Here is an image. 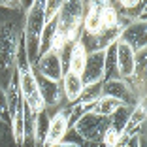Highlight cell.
Instances as JSON below:
<instances>
[{"instance_id":"ac0fdd59","label":"cell","mask_w":147,"mask_h":147,"mask_svg":"<svg viewBox=\"0 0 147 147\" xmlns=\"http://www.w3.org/2000/svg\"><path fill=\"white\" fill-rule=\"evenodd\" d=\"M100 25H102V30H111L115 26H126L121 23L119 19V13H117L113 2H100Z\"/></svg>"},{"instance_id":"8992f818","label":"cell","mask_w":147,"mask_h":147,"mask_svg":"<svg viewBox=\"0 0 147 147\" xmlns=\"http://www.w3.org/2000/svg\"><path fill=\"white\" fill-rule=\"evenodd\" d=\"M32 70H34V74H38L42 78L53 79V81H61L62 76L66 74V68H64V64H62V57L55 51L40 55L38 61L32 66Z\"/></svg>"},{"instance_id":"cb8c5ba5","label":"cell","mask_w":147,"mask_h":147,"mask_svg":"<svg viewBox=\"0 0 147 147\" xmlns=\"http://www.w3.org/2000/svg\"><path fill=\"white\" fill-rule=\"evenodd\" d=\"M102 96V83H94V85H85L83 87V92L79 96L81 102H91L94 104L96 100Z\"/></svg>"},{"instance_id":"2e32d148","label":"cell","mask_w":147,"mask_h":147,"mask_svg":"<svg viewBox=\"0 0 147 147\" xmlns=\"http://www.w3.org/2000/svg\"><path fill=\"white\" fill-rule=\"evenodd\" d=\"M145 117H147V111H145V98L140 100L138 104L132 108L128 115V121H126V126L123 130L125 136H136L140 130L145 126Z\"/></svg>"},{"instance_id":"5bb4252c","label":"cell","mask_w":147,"mask_h":147,"mask_svg":"<svg viewBox=\"0 0 147 147\" xmlns=\"http://www.w3.org/2000/svg\"><path fill=\"white\" fill-rule=\"evenodd\" d=\"M100 2H87V9L81 21V34L87 36H98L102 32V25H100Z\"/></svg>"},{"instance_id":"3957f363","label":"cell","mask_w":147,"mask_h":147,"mask_svg":"<svg viewBox=\"0 0 147 147\" xmlns=\"http://www.w3.org/2000/svg\"><path fill=\"white\" fill-rule=\"evenodd\" d=\"M87 9V2L79 0H68L62 2V8L57 17V32L62 34L68 42V45L76 43L81 38V21Z\"/></svg>"},{"instance_id":"484cf974","label":"cell","mask_w":147,"mask_h":147,"mask_svg":"<svg viewBox=\"0 0 147 147\" xmlns=\"http://www.w3.org/2000/svg\"><path fill=\"white\" fill-rule=\"evenodd\" d=\"M8 136H11V134H9V125H8V123H4L2 119H0V140L8 138Z\"/></svg>"},{"instance_id":"ffe728a7","label":"cell","mask_w":147,"mask_h":147,"mask_svg":"<svg viewBox=\"0 0 147 147\" xmlns=\"http://www.w3.org/2000/svg\"><path fill=\"white\" fill-rule=\"evenodd\" d=\"M121 106H125V104H121V102H119V100H115V98H109V96H100V98L94 102V106H92L91 111L96 113V115H102V117H109L111 113H115L117 109L121 108Z\"/></svg>"},{"instance_id":"4fadbf2b","label":"cell","mask_w":147,"mask_h":147,"mask_svg":"<svg viewBox=\"0 0 147 147\" xmlns=\"http://www.w3.org/2000/svg\"><path fill=\"white\" fill-rule=\"evenodd\" d=\"M134 59L136 53L128 45L117 42V76L119 79H130L134 76Z\"/></svg>"},{"instance_id":"9a60e30c","label":"cell","mask_w":147,"mask_h":147,"mask_svg":"<svg viewBox=\"0 0 147 147\" xmlns=\"http://www.w3.org/2000/svg\"><path fill=\"white\" fill-rule=\"evenodd\" d=\"M49 121H51V113L47 109L34 113V119H32V143H34V147H45Z\"/></svg>"},{"instance_id":"7c38bea8","label":"cell","mask_w":147,"mask_h":147,"mask_svg":"<svg viewBox=\"0 0 147 147\" xmlns=\"http://www.w3.org/2000/svg\"><path fill=\"white\" fill-rule=\"evenodd\" d=\"M61 85H62V96H64V106H72L76 102H79V96L83 92V81H81V76L78 74H72V72H66L61 79Z\"/></svg>"},{"instance_id":"e0dca14e","label":"cell","mask_w":147,"mask_h":147,"mask_svg":"<svg viewBox=\"0 0 147 147\" xmlns=\"http://www.w3.org/2000/svg\"><path fill=\"white\" fill-rule=\"evenodd\" d=\"M87 55L89 53L85 51V47H83V43L79 40L76 43H72V47L68 51V72L81 76L83 68H85V62H87Z\"/></svg>"},{"instance_id":"277c9868","label":"cell","mask_w":147,"mask_h":147,"mask_svg":"<svg viewBox=\"0 0 147 147\" xmlns=\"http://www.w3.org/2000/svg\"><path fill=\"white\" fill-rule=\"evenodd\" d=\"M17 74V81H19V92L21 98L25 102L26 109H30V113H40L45 109L43 106L42 94L38 89V81H36L34 70H25V72H15Z\"/></svg>"},{"instance_id":"9c48e42d","label":"cell","mask_w":147,"mask_h":147,"mask_svg":"<svg viewBox=\"0 0 147 147\" xmlns=\"http://www.w3.org/2000/svg\"><path fill=\"white\" fill-rule=\"evenodd\" d=\"M117 42L128 45L134 53H140L143 49H147V23H143V21L128 23L121 30Z\"/></svg>"},{"instance_id":"7a4b0ae2","label":"cell","mask_w":147,"mask_h":147,"mask_svg":"<svg viewBox=\"0 0 147 147\" xmlns=\"http://www.w3.org/2000/svg\"><path fill=\"white\" fill-rule=\"evenodd\" d=\"M43 26H45L43 2L40 0L30 2L28 9L23 15V40H25V51L30 66H34V62L40 57V36H42Z\"/></svg>"},{"instance_id":"52a82bcc","label":"cell","mask_w":147,"mask_h":147,"mask_svg":"<svg viewBox=\"0 0 147 147\" xmlns=\"http://www.w3.org/2000/svg\"><path fill=\"white\" fill-rule=\"evenodd\" d=\"M102 96L115 98V100H119V102L125 104V106H136L140 100H143V98H140V96L132 91V87L128 85V81L119 79V78L102 81Z\"/></svg>"},{"instance_id":"d6986e66","label":"cell","mask_w":147,"mask_h":147,"mask_svg":"<svg viewBox=\"0 0 147 147\" xmlns=\"http://www.w3.org/2000/svg\"><path fill=\"white\" fill-rule=\"evenodd\" d=\"M117 42L104 49V81L106 79H117Z\"/></svg>"},{"instance_id":"5b68a950","label":"cell","mask_w":147,"mask_h":147,"mask_svg":"<svg viewBox=\"0 0 147 147\" xmlns=\"http://www.w3.org/2000/svg\"><path fill=\"white\" fill-rule=\"evenodd\" d=\"M108 125H109L108 117H102V115H96V113L89 111L72 126V130L81 140H85L89 143H94V142H100V138L104 134V130L108 128Z\"/></svg>"},{"instance_id":"4316f807","label":"cell","mask_w":147,"mask_h":147,"mask_svg":"<svg viewBox=\"0 0 147 147\" xmlns=\"http://www.w3.org/2000/svg\"><path fill=\"white\" fill-rule=\"evenodd\" d=\"M125 147H138V134H136V136H130L128 143H126Z\"/></svg>"},{"instance_id":"6da1fadb","label":"cell","mask_w":147,"mask_h":147,"mask_svg":"<svg viewBox=\"0 0 147 147\" xmlns=\"http://www.w3.org/2000/svg\"><path fill=\"white\" fill-rule=\"evenodd\" d=\"M0 17V87L6 89L15 76V59H17L19 40L23 36V15L21 11L4 9Z\"/></svg>"},{"instance_id":"603a6c76","label":"cell","mask_w":147,"mask_h":147,"mask_svg":"<svg viewBox=\"0 0 147 147\" xmlns=\"http://www.w3.org/2000/svg\"><path fill=\"white\" fill-rule=\"evenodd\" d=\"M62 8V2L61 0H47L43 2V21L45 23H51L59 17V11Z\"/></svg>"},{"instance_id":"30bf717a","label":"cell","mask_w":147,"mask_h":147,"mask_svg":"<svg viewBox=\"0 0 147 147\" xmlns=\"http://www.w3.org/2000/svg\"><path fill=\"white\" fill-rule=\"evenodd\" d=\"M68 130H70V126H68L66 109L61 108L57 111H53L51 121H49V132H47V140H45V147H55L59 143H62Z\"/></svg>"},{"instance_id":"7402d4cb","label":"cell","mask_w":147,"mask_h":147,"mask_svg":"<svg viewBox=\"0 0 147 147\" xmlns=\"http://www.w3.org/2000/svg\"><path fill=\"white\" fill-rule=\"evenodd\" d=\"M132 108H134V106H121L115 113H111V115L108 117L109 126H113L117 132L123 134V130H125V126H126V121H128V115H130V111H132Z\"/></svg>"},{"instance_id":"44dd1931","label":"cell","mask_w":147,"mask_h":147,"mask_svg":"<svg viewBox=\"0 0 147 147\" xmlns=\"http://www.w3.org/2000/svg\"><path fill=\"white\" fill-rule=\"evenodd\" d=\"M55 34H57V19L51 21V23H45V26H43L42 36H40V55L51 51Z\"/></svg>"},{"instance_id":"d4e9b609","label":"cell","mask_w":147,"mask_h":147,"mask_svg":"<svg viewBox=\"0 0 147 147\" xmlns=\"http://www.w3.org/2000/svg\"><path fill=\"white\" fill-rule=\"evenodd\" d=\"M119 138H121V132H117L113 126L108 125V128L104 130V134H102L100 142H102V145H104V147H113L117 142H119Z\"/></svg>"},{"instance_id":"8fae6325","label":"cell","mask_w":147,"mask_h":147,"mask_svg":"<svg viewBox=\"0 0 147 147\" xmlns=\"http://www.w3.org/2000/svg\"><path fill=\"white\" fill-rule=\"evenodd\" d=\"M81 81L83 85H94L104 81V51H94L87 55Z\"/></svg>"},{"instance_id":"ba28073f","label":"cell","mask_w":147,"mask_h":147,"mask_svg":"<svg viewBox=\"0 0 147 147\" xmlns=\"http://www.w3.org/2000/svg\"><path fill=\"white\" fill-rule=\"evenodd\" d=\"M36 76V81H38V89H40V94H42V100H43V106L47 111L51 109H61L64 106V96H62V85L61 81H53V79H47V78H42L38 74Z\"/></svg>"}]
</instances>
